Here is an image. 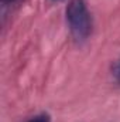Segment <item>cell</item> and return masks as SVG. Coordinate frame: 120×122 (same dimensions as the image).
<instances>
[{
	"instance_id": "obj_1",
	"label": "cell",
	"mask_w": 120,
	"mask_h": 122,
	"mask_svg": "<svg viewBox=\"0 0 120 122\" xmlns=\"http://www.w3.org/2000/svg\"><path fill=\"white\" fill-rule=\"evenodd\" d=\"M65 13L74 38L78 41L86 40L92 33V16L85 0H71Z\"/></svg>"
},
{
	"instance_id": "obj_2",
	"label": "cell",
	"mask_w": 120,
	"mask_h": 122,
	"mask_svg": "<svg viewBox=\"0 0 120 122\" xmlns=\"http://www.w3.org/2000/svg\"><path fill=\"white\" fill-rule=\"evenodd\" d=\"M28 122H51V118L48 114H40V115H35L34 118H31Z\"/></svg>"
},
{
	"instance_id": "obj_3",
	"label": "cell",
	"mask_w": 120,
	"mask_h": 122,
	"mask_svg": "<svg viewBox=\"0 0 120 122\" xmlns=\"http://www.w3.org/2000/svg\"><path fill=\"white\" fill-rule=\"evenodd\" d=\"M113 75H115V78L120 82V61L113 67Z\"/></svg>"
},
{
	"instance_id": "obj_4",
	"label": "cell",
	"mask_w": 120,
	"mask_h": 122,
	"mask_svg": "<svg viewBox=\"0 0 120 122\" xmlns=\"http://www.w3.org/2000/svg\"><path fill=\"white\" fill-rule=\"evenodd\" d=\"M18 0H1V4H3V7H6V6H9V4H14V3H17Z\"/></svg>"
}]
</instances>
